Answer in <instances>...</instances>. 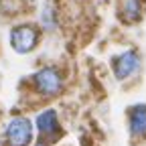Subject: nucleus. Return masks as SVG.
<instances>
[{
  "label": "nucleus",
  "mask_w": 146,
  "mask_h": 146,
  "mask_svg": "<svg viewBox=\"0 0 146 146\" xmlns=\"http://www.w3.org/2000/svg\"><path fill=\"white\" fill-rule=\"evenodd\" d=\"M130 134L146 136V106L138 104L130 110Z\"/></svg>",
  "instance_id": "nucleus-6"
},
{
  "label": "nucleus",
  "mask_w": 146,
  "mask_h": 146,
  "mask_svg": "<svg viewBox=\"0 0 146 146\" xmlns=\"http://www.w3.org/2000/svg\"><path fill=\"white\" fill-rule=\"evenodd\" d=\"M36 43H39V33H36V29L33 25H21L12 29L10 33V45L16 53H29L36 47Z\"/></svg>",
  "instance_id": "nucleus-2"
},
{
  "label": "nucleus",
  "mask_w": 146,
  "mask_h": 146,
  "mask_svg": "<svg viewBox=\"0 0 146 146\" xmlns=\"http://www.w3.org/2000/svg\"><path fill=\"white\" fill-rule=\"evenodd\" d=\"M35 83L45 96H57L59 91L63 89V81H61V75L53 67H45L41 69L39 73L35 75Z\"/></svg>",
  "instance_id": "nucleus-4"
},
{
  "label": "nucleus",
  "mask_w": 146,
  "mask_h": 146,
  "mask_svg": "<svg viewBox=\"0 0 146 146\" xmlns=\"http://www.w3.org/2000/svg\"><path fill=\"white\" fill-rule=\"evenodd\" d=\"M36 130L41 134V142L36 146H47L57 138H61V126H59L55 110H45L36 116Z\"/></svg>",
  "instance_id": "nucleus-1"
},
{
  "label": "nucleus",
  "mask_w": 146,
  "mask_h": 146,
  "mask_svg": "<svg viewBox=\"0 0 146 146\" xmlns=\"http://www.w3.org/2000/svg\"><path fill=\"white\" fill-rule=\"evenodd\" d=\"M138 67H140V57L134 51H126L120 57L114 59V75H116V79L124 81V79L130 77L132 73H136Z\"/></svg>",
  "instance_id": "nucleus-5"
},
{
  "label": "nucleus",
  "mask_w": 146,
  "mask_h": 146,
  "mask_svg": "<svg viewBox=\"0 0 146 146\" xmlns=\"http://www.w3.org/2000/svg\"><path fill=\"white\" fill-rule=\"evenodd\" d=\"M124 16H126L128 23L136 21V18L140 16V4H138V0H128L126 6H124Z\"/></svg>",
  "instance_id": "nucleus-7"
},
{
  "label": "nucleus",
  "mask_w": 146,
  "mask_h": 146,
  "mask_svg": "<svg viewBox=\"0 0 146 146\" xmlns=\"http://www.w3.org/2000/svg\"><path fill=\"white\" fill-rule=\"evenodd\" d=\"M33 140V124L27 118H14L6 126V144L8 146H29Z\"/></svg>",
  "instance_id": "nucleus-3"
}]
</instances>
